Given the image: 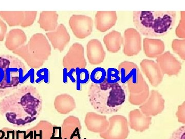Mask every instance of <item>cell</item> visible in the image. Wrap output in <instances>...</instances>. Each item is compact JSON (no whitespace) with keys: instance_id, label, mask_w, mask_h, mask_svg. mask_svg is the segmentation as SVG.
Returning <instances> with one entry per match:
<instances>
[{"instance_id":"1","label":"cell","mask_w":185,"mask_h":139,"mask_svg":"<svg viewBox=\"0 0 185 139\" xmlns=\"http://www.w3.org/2000/svg\"><path fill=\"white\" fill-rule=\"evenodd\" d=\"M42 107V98L37 89L31 85L22 86L0 103V109L7 120L18 126L35 121Z\"/></svg>"},{"instance_id":"2","label":"cell","mask_w":185,"mask_h":139,"mask_svg":"<svg viewBox=\"0 0 185 139\" xmlns=\"http://www.w3.org/2000/svg\"><path fill=\"white\" fill-rule=\"evenodd\" d=\"M89 102L101 114H113L125 104L127 88L121 82H110L106 77L100 83L92 82L88 91Z\"/></svg>"},{"instance_id":"3","label":"cell","mask_w":185,"mask_h":139,"mask_svg":"<svg viewBox=\"0 0 185 139\" xmlns=\"http://www.w3.org/2000/svg\"><path fill=\"white\" fill-rule=\"evenodd\" d=\"M175 12L137 11L133 13L136 28L143 35L160 37L168 34L175 24Z\"/></svg>"},{"instance_id":"4","label":"cell","mask_w":185,"mask_h":139,"mask_svg":"<svg viewBox=\"0 0 185 139\" xmlns=\"http://www.w3.org/2000/svg\"><path fill=\"white\" fill-rule=\"evenodd\" d=\"M118 69L121 82L128 85V102L134 105H142L148 99L150 92L138 66L134 62L125 61L119 65Z\"/></svg>"},{"instance_id":"5","label":"cell","mask_w":185,"mask_h":139,"mask_svg":"<svg viewBox=\"0 0 185 139\" xmlns=\"http://www.w3.org/2000/svg\"><path fill=\"white\" fill-rule=\"evenodd\" d=\"M25 64L17 57L0 55V96L15 90L27 79Z\"/></svg>"},{"instance_id":"6","label":"cell","mask_w":185,"mask_h":139,"mask_svg":"<svg viewBox=\"0 0 185 139\" xmlns=\"http://www.w3.org/2000/svg\"><path fill=\"white\" fill-rule=\"evenodd\" d=\"M52 48L44 34L36 33L28 43L14 51L32 69H38L43 65L51 55Z\"/></svg>"},{"instance_id":"7","label":"cell","mask_w":185,"mask_h":139,"mask_svg":"<svg viewBox=\"0 0 185 139\" xmlns=\"http://www.w3.org/2000/svg\"><path fill=\"white\" fill-rule=\"evenodd\" d=\"M108 126L106 130L100 133L104 139H126L129 134L128 123L127 117L122 115H114L108 119Z\"/></svg>"},{"instance_id":"8","label":"cell","mask_w":185,"mask_h":139,"mask_svg":"<svg viewBox=\"0 0 185 139\" xmlns=\"http://www.w3.org/2000/svg\"><path fill=\"white\" fill-rule=\"evenodd\" d=\"M64 69L69 72L72 70L84 69L87 63L84 57V49L82 44L75 43L72 44L64 56L62 61Z\"/></svg>"},{"instance_id":"9","label":"cell","mask_w":185,"mask_h":139,"mask_svg":"<svg viewBox=\"0 0 185 139\" xmlns=\"http://www.w3.org/2000/svg\"><path fill=\"white\" fill-rule=\"evenodd\" d=\"M68 24L74 35L77 38H85L92 34L93 20L87 16L73 15L70 17Z\"/></svg>"},{"instance_id":"10","label":"cell","mask_w":185,"mask_h":139,"mask_svg":"<svg viewBox=\"0 0 185 139\" xmlns=\"http://www.w3.org/2000/svg\"><path fill=\"white\" fill-rule=\"evenodd\" d=\"M165 101L158 91L152 90L148 99L139 106L140 110L147 116H155L161 113L165 108Z\"/></svg>"},{"instance_id":"11","label":"cell","mask_w":185,"mask_h":139,"mask_svg":"<svg viewBox=\"0 0 185 139\" xmlns=\"http://www.w3.org/2000/svg\"><path fill=\"white\" fill-rule=\"evenodd\" d=\"M123 53L128 57L136 55L142 50V36L136 29L129 28L124 33Z\"/></svg>"},{"instance_id":"12","label":"cell","mask_w":185,"mask_h":139,"mask_svg":"<svg viewBox=\"0 0 185 139\" xmlns=\"http://www.w3.org/2000/svg\"><path fill=\"white\" fill-rule=\"evenodd\" d=\"M156 63L162 73L169 76L178 75L182 69V64L170 51L163 53L156 58Z\"/></svg>"},{"instance_id":"13","label":"cell","mask_w":185,"mask_h":139,"mask_svg":"<svg viewBox=\"0 0 185 139\" xmlns=\"http://www.w3.org/2000/svg\"><path fill=\"white\" fill-rule=\"evenodd\" d=\"M54 50L61 52L70 41V37L63 24L58 25L55 30L46 33Z\"/></svg>"},{"instance_id":"14","label":"cell","mask_w":185,"mask_h":139,"mask_svg":"<svg viewBox=\"0 0 185 139\" xmlns=\"http://www.w3.org/2000/svg\"><path fill=\"white\" fill-rule=\"evenodd\" d=\"M140 65L142 72L148 78L151 85L156 87L162 83L164 75L156 62L145 59L141 61Z\"/></svg>"},{"instance_id":"15","label":"cell","mask_w":185,"mask_h":139,"mask_svg":"<svg viewBox=\"0 0 185 139\" xmlns=\"http://www.w3.org/2000/svg\"><path fill=\"white\" fill-rule=\"evenodd\" d=\"M87 57L90 64L97 65L101 64L105 58V52L100 41L93 39L87 45Z\"/></svg>"},{"instance_id":"16","label":"cell","mask_w":185,"mask_h":139,"mask_svg":"<svg viewBox=\"0 0 185 139\" xmlns=\"http://www.w3.org/2000/svg\"><path fill=\"white\" fill-rule=\"evenodd\" d=\"M128 117V125L136 131H145L149 128L150 125L152 124V117L145 116L139 109L131 111Z\"/></svg>"},{"instance_id":"17","label":"cell","mask_w":185,"mask_h":139,"mask_svg":"<svg viewBox=\"0 0 185 139\" xmlns=\"http://www.w3.org/2000/svg\"><path fill=\"white\" fill-rule=\"evenodd\" d=\"M117 20L115 11H98L95 15V26L100 32H105L114 26Z\"/></svg>"},{"instance_id":"18","label":"cell","mask_w":185,"mask_h":139,"mask_svg":"<svg viewBox=\"0 0 185 139\" xmlns=\"http://www.w3.org/2000/svg\"><path fill=\"white\" fill-rule=\"evenodd\" d=\"M85 125L90 130L94 127L92 131L95 132H104L108 126V120L106 116L98 114L94 112H88L86 114Z\"/></svg>"},{"instance_id":"19","label":"cell","mask_w":185,"mask_h":139,"mask_svg":"<svg viewBox=\"0 0 185 139\" xmlns=\"http://www.w3.org/2000/svg\"><path fill=\"white\" fill-rule=\"evenodd\" d=\"M143 43V50L147 57L156 58L164 53L165 45L163 41L160 39L145 38Z\"/></svg>"},{"instance_id":"20","label":"cell","mask_w":185,"mask_h":139,"mask_svg":"<svg viewBox=\"0 0 185 139\" xmlns=\"http://www.w3.org/2000/svg\"><path fill=\"white\" fill-rule=\"evenodd\" d=\"M59 15L55 11L41 12L38 23L41 29L45 32H53L58 26Z\"/></svg>"},{"instance_id":"21","label":"cell","mask_w":185,"mask_h":139,"mask_svg":"<svg viewBox=\"0 0 185 139\" xmlns=\"http://www.w3.org/2000/svg\"><path fill=\"white\" fill-rule=\"evenodd\" d=\"M26 41L27 36L25 32L20 29H15L11 30L8 35L7 47L10 50H16L23 46Z\"/></svg>"},{"instance_id":"22","label":"cell","mask_w":185,"mask_h":139,"mask_svg":"<svg viewBox=\"0 0 185 139\" xmlns=\"http://www.w3.org/2000/svg\"><path fill=\"white\" fill-rule=\"evenodd\" d=\"M104 42L108 52L115 53L121 49L123 39L120 32L113 30L104 36Z\"/></svg>"},{"instance_id":"23","label":"cell","mask_w":185,"mask_h":139,"mask_svg":"<svg viewBox=\"0 0 185 139\" xmlns=\"http://www.w3.org/2000/svg\"><path fill=\"white\" fill-rule=\"evenodd\" d=\"M56 109L62 114H66L73 110L76 107L75 99L67 94H61L56 98L55 101Z\"/></svg>"},{"instance_id":"24","label":"cell","mask_w":185,"mask_h":139,"mask_svg":"<svg viewBox=\"0 0 185 139\" xmlns=\"http://www.w3.org/2000/svg\"><path fill=\"white\" fill-rule=\"evenodd\" d=\"M4 14L11 18L7 20L11 26L19 25L23 27L24 22L25 20V12H4Z\"/></svg>"},{"instance_id":"25","label":"cell","mask_w":185,"mask_h":139,"mask_svg":"<svg viewBox=\"0 0 185 139\" xmlns=\"http://www.w3.org/2000/svg\"><path fill=\"white\" fill-rule=\"evenodd\" d=\"M171 47L174 52L179 55L182 60L185 59V40L180 39H174L172 42Z\"/></svg>"},{"instance_id":"26","label":"cell","mask_w":185,"mask_h":139,"mask_svg":"<svg viewBox=\"0 0 185 139\" xmlns=\"http://www.w3.org/2000/svg\"><path fill=\"white\" fill-rule=\"evenodd\" d=\"M175 34L180 39L185 38V12H180V20L175 30Z\"/></svg>"},{"instance_id":"27","label":"cell","mask_w":185,"mask_h":139,"mask_svg":"<svg viewBox=\"0 0 185 139\" xmlns=\"http://www.w3.org/2000/svg\"><path fill=\"white\" fill-rule=\"evenodd\" d=\"M25 20L23 27H27L33 25L37 17V12H25Z\"/></svg>"},{"instance_id":"28","label":"cell","mask_w":185,"mask_h":139,"mask_svg":"<svg viewBox=\"0 0 185 139\" xmlns=\"http://www.w3.org/2000/svg\"><path fill=\"white\" fill-rule=\"evenodd\" d=\"M169 139H185V126H180L174 131Z\"/></svg>"},{"instance_id":"29","label":"cell","mask_w":185,"mask_h":139,"mask_svg":"<svg viewBox=\"0 0 185 139\" xmlns=\"http://www.w3.org/2000/svg\"><path fill=\"white\" fill-rule=\"evenodd\" d=\"M176 116L178 118L179 122L185 124V104L184 102L181 105L178 107V110L176 113Z\"/></svg>"},{"instance_id":"30","label":"cell","mask_w":185,"mask_h":139,"mask_svg":"<svg viewBox=\"0 0 185 139\" xmlns=\"http://www.w3.org/2000/svg\"><path fill=\"white\" fill-rule=\"evenodd\" d=\"M6 32V26L3 22L0 20V39H2L5 35Z\"/></svg>"}]
</instances>
